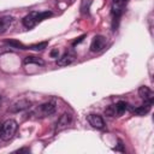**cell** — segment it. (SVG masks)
<instances>
[{
  "instance_id": "1",
  "label": "cell",
  "mask_w": 154,
  "mask_h": 154,
  "mask_svg": "<svg viewBox=\"0 0 154 154\" xmlns=\"http://www.w3.org/2000/svg\"><path fill=\"white\" fill-rule=\"evenodd\" d=\"M17 128H18V125H17V122L16 120H13V119L6 120L2 124L1 129H0V137L4 141H8L10 138L13 137L14 132L17 131Z\"/></svg>"
},
{
  "instance_id": "2",
  "label": "cell",
  "mask_w": 154,
  "mask_h": 154,
  "mask_svg": "<svg viewBox=\"0 0 154 154\" xmlns=\"http://www.w3.org/2000/svg\"><path fill=\"white\" fill-rule=\"evenodd\" d=\"M57 109V106H55V102L51 101V102H46V103H42L37 108L34 109L32 114L38 117V118H42V117H47V116H51L55 112Z\"/></svg>"
},
{
  "instance_id": "3",
  "label": "cell",
  "mask_w": 154,
  "mask_h": 154,
  "mask_svg": "<svg viewBox=\"0 0 154 154\" xmlns=\"http://www.w3.org/2000/svg\"><path fill=\"white\" fill-rule=\"evenodd\" d=\"M30 106H31V102L28 99H19V100H17L16 102H13L10 106L8 111L11 113H18V112H22V111L29 108Z\"/></svg>"
},
{
  "instance_id": "4",
  "label": "cell",
  "mask_w": 154,
  "mask_h": 154,
  "mask_svg": "<svg viewBox=\"0 0 154 154\" xmlns=\"http://www.w3.org/2000/svg\"><path fill=\"white\" fill-rule=\"evenodd\" d=\"M105 46H106V38L101 35H96L90 43V51L91 52H100L105 48Z\"/></svg>"
},
{
  "instance_id": "5",
  "label": "cell",
  "mask_w": 154,
  "mask_h": 154,
  "mask_svg": "<svg viewBox=\"0 0 154 154\" xmlns=\"http://www.w3.org/2000/svg\"><path fill=\"white\" fill-rule=\"evenodd\" d=\"M71 120H72V117H71V114H70V113H63V114L59 117L58 122H57L55 131H60V130H63V129L67 128V126L70 125Z\"/></svg>"
},
{
  "instance_id": "6",
  "label": "cell",
  "mask_w": 154,
  "mask_h": 154,
  "mask_svg": "<svg viewBox=\"0 0 154 154\" xmlns=\"http://www.w3.org/2000/svg\"><path fill=\"white\" fill-rule=\"evenodd\" d=\"M138 95H140L146 102H148V103H153V101H154V93L150 90V88H148V87H146V85L140 87V89H138Z\"/></svg>"
},
{
  "instance_id": "7",
  "label": "cell",
  "mask_w": 154,
  "mask_h": 154,
  "mask_svg": "<svg viewBox=\"0 0 154 154\" xmlns=\"http://www.w3.org/2000/svg\"><path fill=\"white\" fill-rule=\"evenodd\" d=\"M88 122L95 129H103L105 128V122H103L102 117L99 116V114H89L88 116Z\"/></svg>"
},
{
  "instance_id": "8",
  "label": "cell",
  "mask_w": 154,
  "mask_h": 154,
  "mask_svg": "<svg viewBox=\"0 0 154 154\" xmlns=\"http://www.w3.org/2000/svg\"><path fill=\"white\" fill-rule=\"evenodd\" d=\"M36 16H37V12H30L29 14H26L23 18V25L25 28H32L37 23L36 22Z\"/></svg>"
},
{
  "instance_id": "9",
  "label": "cell",
  "mask_w": 154,
  "mask_h": 154,
  "mask_svg": "<svg viewBox=\"0 0 154 154\" xmlns=\"http://www.w3.org/2000/svg\"><path fill=\"white\" fill-rule=\"evenodd\" d=\"M75 60V55L71 54V53H65L63 57H60L58 60H57V64L59 66H67L70 64H72Z\"/></svg>"
},
{
  "instance_id": "10",
  "label": "cell",
  "mask_w": 154,
  "mask_h": 154,
  "mask_svg": "<svg viewBox=\"0 0 154 154\" xmlns=\"http://www.w3.org/2000/svg\"><path fill=\"white\" fill-rule=\"evenodd\" d=\"M12 23H13V17L6 16V17L0 18V34L5 32V31L11 26Z\"/></svg>"
},
{
  "instance_id": "11",
  "label": "cell",
  "mask_w": 154,
  "mask_h": 154,
  "mask_svg": "<svg viewBox=\"0 0 154 154\" xmlns=\"http://www.w3.org/2000/svg\"><path fill=\"white\" fill-rule=\"evenodd\" d=\"M150 106H152V103L146 102L144 105L136 107V108L134 109V113H135L136 116H144V114H147V113L150 111Z\"/></svg>"
},
{
  "instance_id": "12",
  "label": "cell",
  "mask_w": 154,
  "mask_h": 154,
  "mask_svg": "<svg viewBox=\"0 0 154 154\" xmlns=\"http://www.w3.org/2000/svg\"><path fill=\"white\" fill-rule=\"evenodd\" d=\"M24 64H35V65H40V66H42V65H45V61L41 59V58H38V57H34V55H28V57H25L24 58Z\"/></svg>"
},
{
  "instance_id": "13",
  "label": "cell",
  "mask_w": 154,
  "mask_h": 154,
  "mask_svg": "<svg viewBox=\"0 0 154 154\" xmlns=\"http://www.w3.org/2000/svg\"><path fill=\"white\" fill-rule=\"evenodd\" d=\"M5 43H6V45H8V46H10V47H12V48H18V49H28V47H26V46H24L22 42L17 41V40H6V41H5Z\"/></svg>"
},
{
  "instance_id": "14",
  "label": "cell",
  "mask_w": 154,
  "mask_h": 154,
  "mask_svg": "<svg viewBox=\"0 0 154 154\" xmlns=\"http://www.w3.org/2000/svg\"><path fill=\"white\" fill-rule=\"evenodd\" d=\"M114 108H116V116H120L125 112V109L128 108V105L125 101H119L114 105Z\"/></svg>"
},
{
  "instance_id": "15",
  "label": "cell",
  "mask_w": 154,
  "mask_h": 154,
  "mask_svg": "<svg viewBox=\"0 0 154 154\" xmlns=\"http://www.w3.org/2000/svg\"><path fill=\"white\" fill-rule=\"evenodd\" d=\"M47 46H48V42L45 41V42H40V43L31 45V46L28 47V49H32V51H42V49H45Z\"/></svg>"
},
{
  "instance_id": "16",
  "label": "cell",
  "mask_w": 154,
  "mask_h": 154,
  "mask_svg": "<svg viewBox=\"0 0 154 154\" xmlns=\"http://www.w3.org/2000/svg\"><path fill=\"white\" fill-rule=\"evenodd\" d=\"M52 16V12L51 11H45V12H37V16H36V22L38 23V22H42L43 19H46V18H48V17H51Z\"/></svg>"
},
{
  "instance_id": "17",
  "label": "cell",
  "mask_w": 154,
  "mask_h": 154,
  "mask_svg": "<svg viewBox=\"0 0 154 154\" xmlns=\"http://www.w3.org/2000/svg\"><path fill=\"white\" fill-rule=\"evenodd\" d=\"M105 114L108 116V117H114V116H116V108H114V105L108 106V107L105 109Z\"/></svg>"
},
{
  "instance_id": "18",
  "label": "cell",
  "mask_w": 154,
  "mask_h": 154,
  "mask_svg": "<svg viewBox=\"0 0 154 154\" xmlns=\"http://www.w3.org/2000/svg\"><path fill=\"white\" fill-rule=\"evenodd\" d=\"M58 55H59L58 48H54L53 51H51V57H52V58H58Z\"/></svg>"
},
{
  "instance_id": "19",
  "label": "cell",
  "mask_w": 154,
  "mask_h": 154,
  "mask_svg": "<svg viewBox=\"0 0 154 154\" xmlns=\"http://www.w3.org/2000/svg\"><path fill=\"white\" fill-rule=\"evenodd\" d=\"M84 37H85V35H82V36H79V37H78L76 41H73V42H72V46H76V45H78L79 42H82Z\"/></svg>"
},
{
  "instance_id": "20",
  "label": "cell",
  "mask_w": 154,
  "mask_h": 154,
  "mask_svg": "<svg viewBox=\"0 0 154 154\" xmlns=\"http://www.w3.org/2000/svg\"><path fill=\"white\" fill-rule=\"evenodd\" d=\"M114 149H116V150H119V152H122V153L124 152V148H123V143H122V141H119L118 146H117V147H116Z\"/></svg>"
},
{
  "instance_id": "21",
  "label": "cell",
  "mask_w": 154,
  "mask_h": 154,
  "mask_svg": "<svg viewBox=\"0 0 154 154\" xmlns=\"http://www.w3.org/2000/svg\"><path fill=\"white\" fill-rule=\"evenodd\" d=\"M17 153H29V149L28 148H22V149H18Z\"/></svg>"
},
{
  "instance_id": "22",
  "label": "cell",
  "mask_w": 154,
  "mask_h": 154,
  "mask_svg": "<svg viewBox=\"0 0 154 154\" xmlns=\"http://www.w3.org/2000/svg\"><path fill=\"white\" fill-rule=\"evenodd\" d=\"M1 102H2V99H1V95H0V106H1Z\"/></svg>"
},
{
  "instance_id": "23",
  "label": "cell",
  "mask_w": 154,
  "mask_h": 154,
  "mask_svg": "<svg viewBox=\"0 0 154 154\" xmlns=\"http://www.w3.org/2000/svg\"><path fill=\"white\" fill-rule=\"evenodd\" d=\"M116 1H119V0H114V2H116Z\"/></svg>"
}]
</instances>
